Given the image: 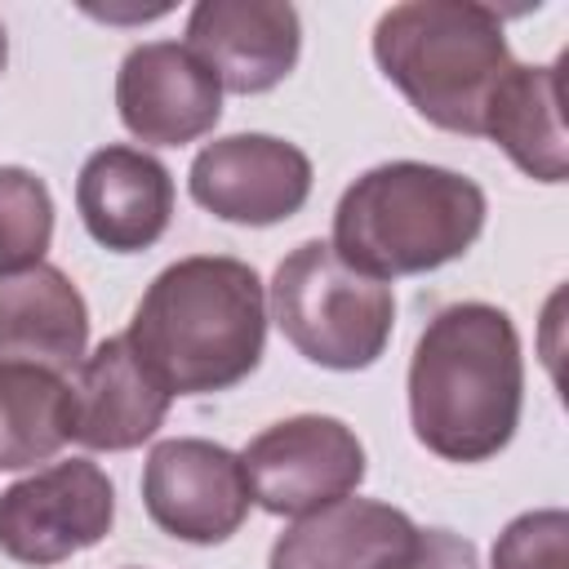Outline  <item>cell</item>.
I'll list each match as a JSON object with an SVG mask.
<instances>
[{"instance_id":"obj_7","label":"cell","mask_w":569,"mask_h":569,"mask_svg":"<svg viewBox=\"0 0 569 569\" xmlns=\"http://www.w3.org/2000/svg\"><path fill=\"white\" fill-rule=\"evenodd\" d=\"M116 489L89 458L53 462L0 493V551L18 565H58L107 538Z\"/></svg>"},{"instance_id":"obj_15","label":"cell","mask_w":569,"mask_h":569,"mask_svg":"<svg viewBox=\"0 0 569 569\" xmlns=\"http://www.w3.org/2000/svg\"><path fill=\"white\" fill-rule=\"evenodd\" d=\"M409 538L413 520L405 511L369 498H342L284 529L267 569H378Z\"/></svg>"},{"instance_id":"obj_12","label":"cell","mask_w":569,"mask_h":569,"mask_svg":"<svg viewBox=\"0 0 569 569\" xmlns=\"http://www.w3.org/2000/svg\"><path fill=\"white\" fill-rule=\"evenodd\" d=\"M76 209L102 249L138 253L156 244L173 218V178L138 147H102L76 178Z\"/></svg>"},{"instance_id":"obj_20","label":"cell","mask_w":569,"mask_h":569,"mask_svg":"<svg viewBox=\"0 0 569 569\" xmlns=\"http://www.w3.org/2000/svg\"><path fill=\"white\" fill-rule=\"evenodd\" d=\"M378 569H480L476 547L449 529H413V538Z\"/></svg>"},{"instance_id":"obj_11","label":"cell","mask_w":569,"mask_h":569,"mask_svg":"<svg viewBox=\"0 0 569 569\" xmlns=\"http://www.w3.org/2000/svg\"><path fill=\"white\" fill-rule=\"evenodd\" d=\"M302 27L293 4L200 0L187 18V49L231 93H267L298 62Z\"/></svg>"},{"instance_id":"obj_8","label":"cell","mask_w":569,"mask_h":569,"mask_svg":"<svg viewBox=\"0 0 569 569\" xmlns=\"http://www.w3.org/2000/svg\"><path fill=\"white\" fill-rule=\"evenodd\" d=\"M147 516L178 542H227L249 516V480L231 449L213 440H160L142 471Z\"/></svg>"},{"instance_id":"obj_5","label":"cell","mask_w":569,"mask_h":569,"mask_svg":"<svg viewBox=\"0 0 569 569\" xmlns=\"http://www.w3.org/2000/svg\"><path fill=\"white\" fill-rule=\"evenodd\" d=\"M271 316L298 356L325 369H365L382 356L396 320L387 280L338 258L333 244H298L271 280Z\"/></svg>"},{"instance_id":"obj_19","label":"cell","mask_w":569,"mask_h":569,"mask_svg":"<svg viewBox=\"0 0 569 569\" xmlns=\"http://www.w3.org/2000/svg\"><path fill=\"white\" fill-rule=\"evenodd\" d=\"M493 569H569V516L525 511L493 542Z\"/></svg>"},{"instance_id":"obj_16","label":"cell","mask_w":569,"mask_h":569,"mask_svg":"<svg viewBox=\"0 0 569 569\" xmlns=\"http://www.w3.org/2000/svg\"><path fill=\"white\" fill-rule=\"evenodd\" d=\"M485 138H493L529 178L565 182L569 147H565V116H560V62L551 67L511 62L485 107Z\"/></svg>"},{"instance_id":"obj_13","label":"cell","mask_w":569,"mask_h":569,"mask_svg":"<svg viewBox=\"0 0 569 569\" xmlns=\"http://www.w3.org/2000/svg\"><path fill=\"white\" fill-rule=\"evenodd\" d=\"M89 342V311L80 289L58 267H27L0 276V365L80 369Z\"/></svg>"},{"instance_id":"obj_18","label":"cell","mask_w":569,"mask_h":569,"mask_svg":"<svg viewBox=\"0 0 569 569\" xmlns=\"http://www.w3.org/2000/svg\"><path fill=\"white\" fill-rule=\"evenodd\" d=\"M53 240L49 187L18 164H0V276L40 267Z\"/></svg>"},{"instance_id":"obj_9","label":"cell","mask_w":569,"mask_h":569,"mask_svg":"<svg viewBox=\"0 0 569 569\" xmlns=\"http://www.w3.org/2000/svg\"><path fill=\"white\" fill-rule=\"evenodd\" d=\"M191 200L222 222L271 227L311 196V160L271 133H231L191 160Z\"/></svg>"},{"instance_id":"obj_17","label":"cell","mask_w":569,"mask_h":569,"mask_svg":"<svg viewBox=\"0 0 569 569\" xmlns=\"http://www.w3.org/2000/svg\"><path fill=\"white\" fill-rule=\"evenodd\" d=\"M76 436L71 387L53 369L0 365V467L18 471L53 458Z\"/></svg>"},{"instance_id":"obj_4","label":"cell","mask_w":569,"mask_h":569,"mask_svg":"<svg viewBox=\"0 0 569 569\" xmlns=\"http://www.w3.org/2000/svg\"><path fill=\"white\" fill-rule=\"evenodd\" d=\"M373 58L409 107L449 129L485 133V107L511 67L502 18L471 0H409L378 18Z\"/></svg>"},{"instance_id":"obj_3","label":"cell","mask_w":569,"mask_h":569,"mask_svg":"<svg viewBox=\"0 0 569 569\" xmlns=\"http://www.w3.org/2000/svg\"><path fill=\"white\" fill-rule=\"evenodd\" d=\"M485 227V191L440 164L391 160L360 173L333 209V249L373 280L436 271Z\"/></svg>"},{"instance_id":"obj_2","label":"cell","mask_w":569,"mask_h":569,"mask_svg":"<svg viewBox=\"0 0 569 569\" xmlns=\"http://www.w3.org/2000/svg\"><path fill=\"white\" fill-rule=\"evenodd\" d=\"M525 400L520 333L489 302L445 307L409 360L413 436L445 462H485L516 436Z\"/></svg>"},{"instance_id":"obj_14","label":"cell","mask_w":569,"mask_h":569,"mask_svg":"<svg viewBox=\"0 0 569 569\" xmlns=\"http://www.w3.org/2000/svg\"><path fill=\"white\" fill-rule=\"evenodd\" d=\"M169 400L173 396L147 373L133 347L124 338H107L93 356H84L71 387L76 440L89 449H133L160 431Z\"/></svg>"},{"instance_id":"obj_10","label":"cell","mask_w":569,"mask_h":569,"mask_svg":"<svg viewBox=\"0 0 569 569\" xmlns=\"http://www.w3.org/2000/svg\"><path fill=\"white\" fill-rule=\"evenodd\" d=\"M116 107L133 138L151 147H182L204 138L222 116V84L173 40L129 49L116 76Z\"/></svg>"},{"instance_id":"obj_1","label":"cell","mask_w":569,"mask_h":569,"mask_svg":"<svg viewBox=\"0 0 569 569\" xmlns=\"http://www.w3.org/2000/svg\"><path fill=\"white\" fill-rule=\"evenodd\" d=\"M124 342L169 396L227 391L262 360V280L240 258H182L151 280Z\"/></svg>"},{"instance_id":"obj_6","label":"cell","mask_w":569,"mask_h":569,"mask_svg":"<svg viewBox=\"0 0 569 569\" xmlns=\"http://www.w3.org/2000/svg\"><path fill=\"white\" fill-rule=\"evenodd\" d=\"M249 493L271 516H311L365 480V445L338 418L302 413L267 427L240 453Z\"/></svg>"},{"instance_id":"obj_21","label":"cell","mask_w":569,"mask_h":569,"mask_svg":"<svg viewBox=\"0 0 569 569\" xmlns=\"http://www.w3.org/2000/svg\"><path fill=\"white\" fill-rule=\"evenodd\" d=\"M4 53H9V44H4V27H0V71H4Z\"/></svg>"}]
</instances>
